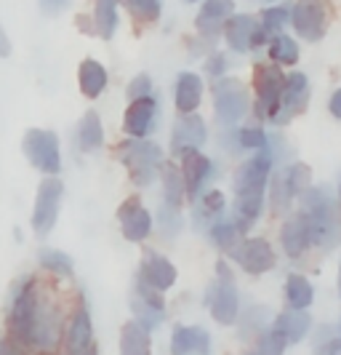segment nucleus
I'll return each mask as SVG.
<instances>
[{"label": "nucleus", "instance_id": "5", "mask_svg": "<svg viewBox=\"0 0 341 355\" xmlns=\"http://www.w3.org/2000/svg\"><path fill=\"white\" fill-rule=\"evenodd\" d=\"M21 153L27 163L43 177H59L62 171V147L56 131L48 128H27L21 137Z\"/></svg>", "mask_w": 341, "mask_h": 355}, {"label": "nucleus", "instance_id": "39", "mask_svg": "<svg viewBox=\"0 0 341 355\" xmlns=\"http://www.w3.org/2000/svg\"><path fill=\"white\" fill-rule=\"evenodd\" d=\"M312 355H341V329L339 326H320V329H317Z\"/></svg>", "mask_w": 341, "mask_h": 355}, {"label": "nucleus", "instance_id": "27", "mask_svg": "<svg viewBox=\"0 0 341 355\" xmlns=\"http://www.w3.org/2000/svg\"><path fill=\"white\" fill-rule=\"evenodd\" d=\"M107 83L109 75L102 62H96L91 56L80 62V67H77V86H80V94L86 99H99L104 94V89H107Z\"/></svg>", "mask_w": 341, "mask_h": 355}, {"label": "nucleus", "instance_id": "33", "mask_svg": "<svg viewBox=\"0 0 341 355\" xmlns=\"http://www.w3.org/2000/svg\"><path fill=\"white\" fill-rule=\"evenodd\" d=\"M270 147V137L261 125H243V128H232V139L227 142L230 153H240V150H248V153H259V150H267Z\"/></svg>", "mask_w": 341, "mask_h": 355}, {"label": "nucleus", "instance_id": "31", "mask_svg": "<svg viewBox=\"0 0 341 355\" xmlns=\"http://www.w3.org/2000/svg\"><path fill=\"white\" fill-rule=\"evenodd\" d=\"M286 302L291 310H309L315 302V286L302 272H291L286 278Z\"/></svg>", "mask_w": 341, "mask_h": 355}, {"label": "nucleus", "instance_id": "53", "mask_svg": "<svg viewBox=\"0 0 341 355\" xmlns=\"http://www.w3.org/2000/svg\"><path fill=\"white\" fill-rule=\"evenodd\" d=\"M339 203H341V187H339Z\"/></svg>", "mask_w": 341, "mask_h": 355}, {"label": "nucleus", "instance_id": "41", "mask_svg": "<svg viewBox=\"0 0 341 355\" xmlns=\"http://www.w3.org/2000/svg\"><path fill=\"white\" fill-rule=\"evenodd\" d=\"M259 353H264V355H286L288 350V342L286 337L280 334V331H275L272 329V323H270V329L261 334V337L256 339V345H253Z\"/></svg>", "mask_w": 341, "mask_h": 355}, {"label": "nucleus", "instance_id": "6", "mask_svg": "<svg viewBox=\"0 0 341 355\" xmlns=\"http://www.w3.org/2000/svg\"><path fill=\"white\" fill-rule=\"evenodd\" d=\"M253 86H256V105L253 112L259 121L277 123L280 107H283V91H286V75L277 64H259L253 72Z\"/></svg>", "mask_w": 341, "mask_h": 355}, {"label": "nucleus", "instance_id": "12", "mask_svg": "<svg viewBox=\"0 0 341 355\" xmlns=\"http://www.w3.org/2000/svg\"><path fill=\"white\" fill-rule=\"evenodd\" d=\"M272 166H275V153L272 147L253 153L232 177L234 196H246V193H267V184L272 177Z\"/></svg>", "mask_w": 341, "mask_h": 355}, {"label": "nucleus", "instance_id": "49", "mask_svg": "<svg viewBox=\"0 0 341 355\" xmlns=\"http://www.w3.org/2000/svg\"><path fill=\"white\" fill-rule=\"evenodd\" d=\"M83 355H99V345H93L89 353H83Z\"/></svg>", "mask_w": 341, "mask_h": 355}, {"label": "nucleus", "instance_id": "26", "mask_svg": "<svg viewBox=\"0 0 341 355\" xmlns=\"http://www.w3.org/2000/svg\"><path fill=\"white\" fill-rule=\"evenodd\" d=\"M256 19L251 14H234L224 27V40L234 53L253 51V33H256Z\"/></svg>", "mask_w": 341, "mask_h": 355}, {"label": "nucleus", "instance_id": "4", "mask_svg": "<svg viewBox=\"0 0 341 355\" xmlns=\"http://www.w3.org/2000/svg\"><path fill=\"white\" fill-rule=\"evenodd\" d=\"M205 307L219 326H234L240 320V297L227 262H216V281L205 291Z\"/></svg>", "mask_w": 341, "mask_h": 355}, {"label": "nucleus", "instance_id": "45", "mask_svg": "<svg viewBox=\"0 0 341 355\" xmlns=\"http://www.w3.org/2000/svg\"><path fill=\"white\" fill-rule=\"evenodd\" d=\"M224 70H227V56H224V53H211L208 62H205V72H208L214 80H219Z\"/></svg>", "mask_w": 341, "mask_h": 355}, {"label": "nucleus", "instance_id": "38", "mask_svg": "<svg viewBox=\"0 0 341 355\" xmlns=\"http://www.w3.org/2000/svg\"><path fill=\"white\" fill-rule=\"evenodd\" d=\"M126 6V11L136 19L139 24H152L158 21L163 14V3L160 0H120Z\"/></svg>", "mask_w": 341, "mask_h": 355}, {"label": "nucleus", "instance_id": "13", "mask_svg": "<svg viewBox=\"0 0 341 355\" xmlns=\"http://www.w3.org/2000/svg\"><path fill=\"white\" fill-rule=\"evenodd\" d=\"M328 21H331V11L325 0H296L291 6V24L302 40H309V43L320 40L328 30Z\"/></svg>", "mask_w": 341, "mask_h": 355}, {"label": "nucleus", "instance_id": "22", "mask_svg": "<svg viewBox=\"0 0 341 355\" xmlns=\"http://www.w3.org/2000/svg\"><path fill=\"white\" fill-rule=\"evenodd\" d=\"M280 246H283V251H286L291 259L304 257L306 249L312 246V235H309V225H306L304 211L291 214L286 222H283V230H280Z\"/></svg>", "mask_w": 341, "mask_h": 355}, {"label": "nucleus", "instance_id": "21", "mask_svg": "<svg viewBox=\"0 0 341 355\" xmlns=\"http://www.w3.org/2000/svg\"><path fill=\"white\" fill-rule=\"evenodd\" d=\"M171 355H211V334L203 326H174L171 331Z\"/></svg>", "mask_w": 341, "mask_h": 355}, {"label": "nucleus", "instance_id": "25", "mask_svg": "<svg viewBox=\"0 0 341 355\" xmlns=\"http://www.w3.org/2000/svg\"><path fill=\"white\" fill-rule=\"evenodd\" d=\"M309 99V80L304 72H291L286 75V91H283V107L277 123H286L291 115H296Z\"/></svg>", "mask_w": 341, "mask_h": 355}, {"label": "nucleus", "instance_id": "42", "mask_svg": "<svg viewBox=\"0 0 341 355\" xmlns=\"http://www.w3.org/2000/svg\"><path fill=\"white\" fill-rule=\"evenodd\" d=\"M181 214L179 209H171V206H165L163 203V209H160V230L165 238H174V235H179L181 232Z\"/></svg>", "mask_w": 341, "mask_h": 355}, {"label": "nucleus", "instance_id": "15", "mask_svg": "<svg viewBox=\"0 0 341 355\" xmlns=\"http://www.w3.org/2000/svg\"><path fill=\"white\" fill-rule=\"evenodd\" d=\"M205 139H208V128H205V121L200 118L198 112L179 115L174 121V128H171V155L184 158L187 153L200 150L205 144Z\"/></svg>", "mask_w": 341, "mask_h": 355}, {"label": "nucleus", "instance_id": "19", "mask_svg": "<svg viewBox=\"0 0 341 355\" xmlns=\"http://www.w3.org/2000/svg\"><path fill=\"white\" fill-rule=\"evenodd\" d=\"M216 166L211 158H205L200 150L195 153H187L181 158V177H184V187H187V198L195 200V198L208 190V182L214 179Z\"/></svg>", "mask_w": 341, "mask_h": 355}, {"label": "nucleus", "instance_id": "47", "mask_svg": "<svg viewBox=\"0 0 341 355\" xmlns=\"http://www.w3.org/2000/svg\"><path fill=\"white\" fill-rule=\"evenodd\" d=\"M328 110H331V115L341 121V89H336L331 94V99H328Z\"/></svg>", "mask_w": 341, "mask_h": 355}, {"label": "nucleus", "instance_id": "14", "mask_svg": "<svg viewBox=\"0 0 341 355\" xmlns=\"http://www.w3.org/2000/svg\"><path fill=\"white\" fill-rule=\"evenodd\" d=\"M230 257L248 275H264V272L275 270V265H277V254H275V249H272V243L267 238H243L230 251Z\"/></svg>", "mask_w": 341, "mask_h": 355}, {"label": "nucleus", "instance_id": "29", "mask_svg": "<svg viewBox=\"0 0 341 355\" xmlns=\"http://www.w3.org/2000/svg\"><path fill=\"white\" fill-rule=\"evenodd\" d=\"M120 355H152V331H147L142 323L131 318L120 326V339H118Z\"/></svg>", "mask_w": 341, "mask_h": 355}, {"label": "nucleus", "instance_id": "16", "mask_svg": "<svg viewBox=\"0 0 341 355\" xmlns=\"http://www.w3.org/2000/svg\"><path fill=\"white\" fill-rule=\"evenodd\" d=\"M118 222H120V232L128 243H144L152 232V214L144 209L139 198H128L120 203Z\"/></svg>", "mask_w": 341, "mask_h": 355}, {"label": "nucleus", "instance_id": "51", "mask_svg": "<svg viewBox=\"0 0 341 355\" xmlns=\"http://www.w3.org/2000/svg\"><path fill=\"white\" fill-rule=\"evenodd\" d=\"M339 297H341V265H339Z\"/></svg>", "mask_w": 341, "mask_h": 355}, {"label": "nucleus", "instance_id": "34", "mask_svg": "<svg viewBox=\"0 0 341 355\" xmlns=\"http://www.w3.org/2000/svg\"><path fill=\"white\" fill-rule=\"evenodd\" d=\"M118 6L120 0H96L93 3V33L102 40H112L118 33Z\"/></svg>", "mask_w": 341, "mask_h": 355}, {"label": "nucleus", "instance_id": "10", "mask_svg": "<svg viewBox=\"0 0 341 355\" xmlns=\"http://www.w3.org/2000/svg\"><path fill=\"white\" fill-rule=\"evenodd\" d=\"M96 345L93 337V318L86 300H77L67 313L64 339H62V355H83Z\"/></svg>", "mask_w": 341, "mask_h": 355}, {"label": "nucleus", "instance_id": "2", "mask_svg": "<svg viewBox=\"0 0 341 355\" xmlns=\"http://www.w3.org/2000/svg\"><path fill=\"white\" fill-rule=\"evenodd\" d=\"M302 211L309 225L312 246L320 251H333L341 243V206L339 198L328 193V187H309L302 196Z\"/></svg>", "mask_w": 341, "mask_h": 355}, {"label": "nucleus", "instance_id": "37", "mask_svg": "<svg viewBox=\"0 0 341 355\" xmlns=\"http://www.w3.org/2000/svg\"><path fill=\"white\" fill-rule=\"evenodd\" d=\"M270 62L272 64H277V67H291V64H296L299 62V46H296V40L288 35H275L270 40Z\"/></svg>", "mask_w": 341, "mask_h": 355}, {"label": "nucleus", "instance_id": "48", "mask_svg": "<svg viewBox=\"0 0 341 355\" xmlns=\"http://www.w3.org/2000/svg\"><path fill=\"white\" fill-rule=\"evenodd\" d=\"M8 56H11V40H8L3 24H0V59H8Z\"/></svg>", "mask_w": 341, "mask_h": 355}, {"label": "nucleus", "instance_id": "30", "mask_svg": "<svg viewBox=\"0 0 341 355\" xmlns=\"http://www.w3.org/2000/svg\"><path fill=\"white\" fill-rule=\"evenodd\" d=\"M75 142H77L80 153H96L104 147V125H102V118L96 110H89L80 118L77 131H75Z\"/></svg>", "mask_w": 341, "mask_h": 355}, {"label": "nucleus", "instance_id": "35", "mask_svg": "<svg viewBox=\"0 0 341 355\" xmlns=\"http://www.w3.org/2000/svg\"><path fill=\"white\" fill-rule=\"evenodd\" d=\"M37 265L46 275L59 278V281H70L75 275V265H72L70 254L59 249H40L37 251Z\"/></svg>", "mask_w": 341, "mask_h": 355}, {"label": "nucleus", "instance_id": "3", "mask_svg": "<svg viewBox=\"0 0 341 355\" xmlns=\"http://www.w3.org/2000/svg\"><path fill=\"white\" fill-rule=\"evenodd\" d=\"M118 160L126 166L128 177L136 187H149L160 177L163 150L149 139H126L118 144Z\"/></svg>", "mask_w": 341, "mask_h": 355}, {"label": "nucleus", "instance_id": "50", "mask_svg": "<svg viewBox=\"0 0 341 355\" xmlns=\"http://www.w3.org/2000/svg\"><path fill=\"white\" fill-rule=\"evenodd\" d=\"M243 355H264V353H259L256 347H251V350H246V353H243Z\"/></svg>", "mask_w": 341, "mask_h": 355}, {"label": "nucleus", "instance_id": "20", "mask_svg": "<svg viewBox=\"0 0 341 355\" xmlns=\"http://www.w3.org/2000/svg\"><path fill=\"white\" fill-rule=\"evenodd\" d=\"M234 17V0H205L195 19V30L205 40H214L219 33H224L227 21Z\"/></svg>", "mask_w": 341, "mask_h": 355}, {"label": "nucleus", "instance_id": "40", "mask_svg": "<svg viewBox=\"0 0 341 355\" xmlns=\"http://www.w3.org/2000/svg\"><path fill=\"white\" fill-rule=\"evenodd\" d=\"M288 21H291V8H286V6H270L261 11V30L267 33L270 40L275 35H283Z\"/></svg>", "mask_w": 341, "mask_h": 355}, {"label": "nucleus", "instance_id": "52", "mask_svg": "<svg viewBox=\"0 0 341 355\" xmlns=\"http://www.w3.org/2000/svg\"><path fill=\"white\" fill-rule=\"evenodd\" d=\"M251 3H275V0H251Z\"/></svg>", "mask_w": 341, "mask_h": 355}, {"label": "nucleus", "instance_id": "8", "mask_svg": "<svg viewBox=\"0 0 341 355\" xmlns=\"http://www.w3.org/2000/svg\"><path fill=\"white\" fill-rule=\"evenodd\" d=\"M309 168L304 163H291V166H280L270 177V203L275 214H288L293 209V200L304 196L309 190Z\"/></svg>", "mask_w": 341, "mask_h": 355}, {"label": "nucleus", "instance_id": "43", "mask_svg": "<svg viewBox=\"0 0 341 355\" xmlns=\"http://www.w3.org/2000/svg\"><path fill=\"white\" fill-rule=\"evenodd\" d=\"M144 96H152V78H149L147 72L136 75V78L128 83V102L144 99Z\"/></svg>", "mask_w": 341, "mask_h": 355}, {"label": "nucleus", "instance_id": "11", "mask_svg": "<svg viewBox=\"0 0 341 355\" xmlns=\"http://www.w3.org/2000/svg\"><path fill=\"white\" fill-rule=\"evenodd\" d=\"M128 304H131V313H133V320L142 323L147 331H155L165 323V300H163L160 291H155L152 286H147L136 275L133 278V288H131V297H128Z\"/></svg>", "mask_w": 341, "mask_h": 355}, {"label": "nucleus", "instance_id": "24", "mask_svg": "<svg viewBox=\"0 0 341 355\" xmlns=\"http://www.w3.org/2000/svg\"><path fill=\"white\" fill-rule=\"evenodd\" d=\"M203 102V78L198 72H179L176 89H174V105L179 115H192Z\"/></svg>", "mask_w": 341, "mask_h": 355}, {"label": "nucleus", "instance_id": "17", "mask_svg": "<svg viewBox=\"0 0 341 355\" xmlns=\"http://www.w3.org/2000/svg\"><path fill=\"white\" fill-rule=\"evenodd\" d=\"M155 123H158V99L155 96L133 99L123 115V131L131 139H147L155 131Z\"/></svg>", "mask_w": 341, "mask_h": 355}, {"label": "nucleus", "instance_id": "54", "mask_svg": "<svg viewBox=\"0 0 341 355\" xmlns=\"http://www.w3.org/2000/svg\"><path fill=\"white\" fill-rule=\"evenodd\" d=\"M187 3H198V0H187Z\"/></svg>", "mask_w": 341, "mask_h": 355}, {"label": "nucleus", "instance_id": "23", "mask_svg": "<svg viewBox=\"0 0 341 355\" xmlns=\"http://www.w3.org/2000/svg\"><path fill=\"white\" fill-rule=\"evenodd\" d=\"M272 329L275 331H280L283 337H286L288 345H299V342H304L309 337V331H312V315L306 313V310H283V313H277L275 318H272Z\"/></svg>", "mask_w": 341, "mask_h": 355}, {"label": "nucleus", "instance_id": "36", "mask_svg": "<svg viewBox=\"0 0 341 355\" xmlns=\"http://www.w3.org/2000/svg\"><path fill=\"white\" fill-rule=\"evenodd\" d=\"M208 238L216 249L221 251H232L240 241H243V227L237 222H216L208 227Z\"/></svg>", "mask_w": 341, "mask_h": 355}, {"label": "nucleus", "instance_id": "18", "mask_svg": "<svg viewBox=\"0 0 341 355\" xmlns=\"http://www.w3.org/2000/svg\"><path fill=\"white\" fill-rule=\"evenodd\" d=\"M136 275H139L147 286H152L155 291H160V294H165L168 288H174V286H176V278H179L174 262L165 259L158 251H144L142 265H139V272H136Z\"/></svg>", "mask_w": 341, "mask_h": 355}, {"label": "nucleus", "instance_id": "44", "mask_svg": "<svg viewBox=\"0 0 341 355\" xmlns=\"http://www.w3.org/2000/svg\"><path fill=\"white\" fill-rule=\"evenodd\" d=\"M0 355H33L21 342H17L8 334H0Z\"/></svg>", "mask_w": 341, "mask_h": 355}, {"label": "nucleus", "instance_id": "46", "mask_svg": "<svg viewBox=\"0 0 341 355\" xmlns=\"http://www.w3.org/2000/svg\"><path fill=\"white\" fill-rule=\"evenodd\" d=\"M37 3H40V11H43V14H48V17L62 14V11L70 6V0H37Z\"/></svg>", "mask_w": 341, "mask_h": 355}, {"label": "nucleus", "instance_id": "32", "mask_svg": "<svg viewBox=\"0 0 341 355\" xmlns=\"http://www.w3.org/2000/svg\"><path fill=\"white\" fill-rule=\"evenodd\" d=\"M163 179V203L171 209H179L181 200L187 198V187H184V177L176 163H163L160 166Z\"/></svg>", "mask_w": 341, "mask_h": 355}, {"label": "nucleus", "instance_id": "28", "mask_svg": "<svg viewBox=\"0 0 341 355\" xmlns=\"http://www.w3.org/2000/svg\"><path fill=\"white\" fill-rule=\"evenodd\" d=\"M224 209H227L224 193L216 190V187H208V190H203V193L192 200V219H195L198 225L211 227V225H216V222L221 219Z\"/></svg>", "mask_w": 341, "mask_h": 355}, {"label": "nucleus", "instance_id": "1", "mask_svg": "<svg viewBox=\"0 0 341 355\" xmlns=\"http://www.w3.org/2000/svg\"><path fill=\"white\" fill-rule=\"evenodd\" d=\"M46 288L37 275H21L14 281L11 291H8V307H6V334L21 342L30 350V339H33V329H35L37 313L46 297Z\"/></svg>", "mask_w": 341, "mask_h": 355}, {"label": "nucleus", "instance_id": "9", "mask_svg": "<svg viewBox=\"0 0 341 355\" xmlns=\"http://www.w3.org/2000/svg\"><path fill=\"white\" fill-rule=\"evenodd\" d=\"M62 198H64V184L59 177H46L40 182L35 193L33 216H30V225H33V232L37 238H46L56 227L59 211H62Z\"/></svg>", "mask_w": 341, "mask_h": 355}, {"label": "nucleus", "instance_id": "7", "mask_svg": "<svg viewBox=\"0 0 341 355\" xmlns=\"http://www.w3.org/2000/svg\"><path fill=\"white\" fill-rule=\"evenodd\" d=\"M251 110V94L237 78H219L214 80V112L216 121L224 128H234Z\"/></svg>", "mask_w": 341, "mask_h": 355}]
</instances>
